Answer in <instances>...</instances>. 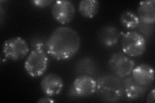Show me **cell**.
Wrapping results in <instances>:
<instances>
[{
	"label": "cell",
	"instance_id": "cell-1",
	"mask_svg": "<svg viewBox=\"0 0 155 103\" xmlns=\"http://www.w3.org/2000/svg\"><path fill=\"white\" fill-rule=\"evenodd\" d=\"M80 45V37L75 30L68 27H59L47 39V54L58 61L69 60L78 52Z\"/></svg>",
	"mask_w": 155,
	"mask_h": 103
},
{
	"label": "cell",
	"instance_id": "cell-2",
	"mask_svg": "<svg viewBox=\"0 0 155 103\" xmlns=\"http://www.w3.org/2000/svg\"><path fill=\"white\" fill-rule=\"evenodd\" d=\"M101 101L116 102L125 97L122 78L116 76L103 75L96 80V90Z\"/></svg>",
	"mask_w": 155,
	"mask_h": 103
},
{
	"label": "cell",
	"instance_id": "cell-3",
	"mask_svg": "<svg viewBox=\"0 0 155 103\" xmlns=\"http://www.w3.org/2000/svg\"><path fill=\"white\" fill-rule=\"evenodd\" d=\"M121 47L125 54L137 57L144 53L146 50L147 41L140 32L130 31L123 34Z\"/></svg>",
	"mask_w": 155,
	"mask_h": 103
},
{
	"label": "cell",
	"instance_id": "cell-4",
	"mask_svg": "<svg viewBox=\"0 0 155 103\" xmlns=\"http://www.w3.org/2000/svg\"><path fill=\"white\" fill-rule=\"evenodd\" d=\"M49 60L44 52L31 50L24 64V68L32 77H39L47 70Z\"/></svg>",
	"mask_w": 155,
	"mask_h": 103
},
{
	"label": "cell",
	"instance_id": "cell-5",
	"mask_svg": "<svg viewBox=\"0 0 155 103\" xmlns=\"http://www.w3.org/2000/svg\"><path fill=\"white\" fill-rule=\"evenodd\" d=\"M30 48L27 41L21 37L10 38L3 44V53L5 57L12 61H19L25 58Z\"/></svg>",
	"mask_w": 155,
	"mask_h": 103
},
{
	"label": "cell",
	"instance_id": "cell-6",
	"mask_svg": "<svg viewBox=\"0 0 155 103\" xmlns=\"http://www.w3.org/2000/svg\"><path fill=\"white\" fill-rule=\"evenodd\" d=\"M109 66L114 76L124 78L131 74L135 66V63L124 53L116 52L110 56Z\"/></svg>",
	"mask_w": 155,
	"mask_h": 103
},
{
	"label": "cell",
	"instance_id": "cell-7",
	"mask_svg": "<svg viewBox=\"0 0 155 103\" xmlns=\"http://www.w3.org/2000/svg\"><path fill=\"white\" fill-rule=\"evenodd\" d=\"M96 80L92 76H79L72 82L69 90V95L72 98L88 97L96 92Z\"/></svg>",
	"mask_w": 155,
	"mask_h": 103
},
{
	"label": "cell",
	"instance_id": "cell-8",
	"mask_svg": "<svg viewBox=\"0 0 155 103\" xmlns=\"http://www.w3.org/2000/svg\"><path fill=\"white\" fill-rule=\"evenodd\" d=\"M51 13L56 21L65 24L70 23L74 19L76 8L72 2L69 0H59L52 4Z\"/></svg>",
	"mask_w": 155,
	"mask_h": 103
},
{
	"label": "cell",
	"instance_id": "cell-9",
	"mask_svg": "<svg viewBox=\"0 0 155 103\" xmlns=\"http://www.w3.org/2000/svg\"><path fill=\"white\" fill-rule=\"evenodd\" d=\"M40 87L46 96L52 97L60 94L64 87V82L60 76L55 73H48L42 78Z\"/></svg>",
	"mask_w": 155,
	"mask_h": 103
},
{
	"label": "cell",
	"instance_id": "cell-10",
	"mask_svg": "<svg viewBox=\"0 0 155 103\" xmlns=\"http://www.w3.org/2000/svg\"><path fill=\"white\" fill-rule=\"evenodd\" d=\"M124 95L129 101H135L143 97L148 90V86H142L136 82L131 76L122 78Z\"/></svg>",
	"mask_w": 155,
	"mask_h": 103
},
{
	"label": "cell",
	"instance_id": "cell-11",
	"mask_svg": "<svg viewBox=\"0 0 155 103\" xmlns=\"http://www.w3.org/2000/svg\"><path fill=\"white\" fill-rule=\"evenodd\" d=\"M130 75L136 82L145 86L149 87L154 79V68L147 64L134 66Z\"/></svg>",
	"mask_w": 155,
	"mask_h": 103
},
{
	"label": "cell",
	"instance_id": "cell-12",
	"mask_svg": "<svg viewBox=\"0 0 155 103\" xmlns=\"http://www.w3.org/2000/svg\"><path fill=\"white\" fill-rule=\"evenodd\" d=\"M120 33L118 28L114 25H105L98 32L99 42L105 47H113L118 43Z\"/></svg>",
	"mask_w": 155,
	"mask_h": 103
},
{
	"label": "cell",
	"instance_id": "cell-13",
	"mask_svg": "<svg viewBox=\"0 0 155 103\" xmlns=\"http://www.w3.org/2000/svg\"><path fill=\"white\" fill-rule=\"evenodd\" d=\"M137 15L140 21L146 24H154L155 22V1L146 0L139 3Z\"/></svg>",
	"mask_w": 155,
	"mask_h": 103
},
{
	"label": "cell",
	"instance_id": "cell-14",
	"mask_svg": "<svg viewBox=\"0 0 155 103\" xmlns=\"http://www.w3.org/2000/svg\"><path fill=\"white\" fill-rule=\"evenodd\" d=\"M75 72L78 76H89L95 74L96 72V65L93 58L85 57L81 59L76 63Z\"/></svg>",
	"mask_w": 155,
	"mask_h": 103
},
{
	"label": "cell",
	"instance_id": "cell-15",
	"mask_svg": "<svg viewBox=\"0 0 155 103\" xmlns=\"http://www.w3.org/2000/svg\"><path fill=\"white\" fill-rule=\"evenodd\" d=\"M100 2L96 0H81L79 3L78 11L85 18H93L98 12Z\"/></svg>",
	"mask_w": 155,
	"mask_h": 103
},
{
	"label": "cell",
	"instance_id": "cell-16",
	"mask_svg": "<svg viewBox=\"0 0 155 103\" xmlns=\"http://www.w3.org/2000/svg\"><path fill=\"white\" fill-rule=\"evenodd\" d=\"M120 20L123 27L127 30L137 28L140 22L138 15L132 11H125L121 14Z\"/></svg>",
	"mask_w": 155,
	"mask_h": 103
},
{
	"label": "cell",
	"instance_id": "cell-17",
	"mask_svg": "<svg viewBox=\"0 0 155 103\" xmlns=\"http://www.w3.org/2000/svg\"><path fill=\"white\" fill-rule=\"evenodd\" d=\"M47 40H45L43 37L36 36L32 38L31 40V46L32 50L44 52L47 53Z\"/></svg>",
	"mask_w": 155,
	"mask_h": 103
},
{
	"label": "cell",
	"instance_id": "cell-18",
	"mask_svg": "<svg viewBox=\"0 0 155 103\" xmlns=\"http://www.w3.org/2000/svg\"><path fill=\"white\" fill-rule=\"evenodd\" d=\"M138 29L142 35L146 39V37H150L153 36L154 31V24H146L140 21Z\"/></svg>",
	"mask_w": 155,
	"mask_h": 103
},
{
	"label": "cell",
	"instance_id": "cell-19",
	"mask_svg": "<svg viewBox=\"0 0 155 103\" xmlns=\"http://www.w3.org/2000/svg\"><path fill=\"white\" fill-rule=\"evenodd\" d=\"M54 2L53 0H34L31 2V3L34 6L38 8H45L53 4Z\"/></svg>",
	"mask_w": 155,
	"mask_h": 103
},
{
	"label": "cell",
	"instance_id": "cell-20",
	"mask_svg": "<svg viewBox=\"0 0 155 103\" xmlns=\"http://www.w3.org/2000/svg\"><path fill=\"white\" fill-rule=\"evenodd\" d=\"M147 103H154L155 102V90L153 88L149 92V94L147 97Z\"/></svg>",
	"mask_w": 155,
	"mask_h": 103
},
{
	"label": "cell",
	"instance_id": "cell-21",
	"mask_svg": "<svg viewBox=\"0 0 155 103\" xmlns=\"http://www.w3.org/2000/svg\"><path fill=\"white\" fill-rule=\"evenodd\" d=\"M38 103H47V102H54V101L52 100V99H51L50 97H42L40 98L37 101Z\"/></svg>",
	"mask_w": 155,
	"mask_h": 103
}]
</instances>
